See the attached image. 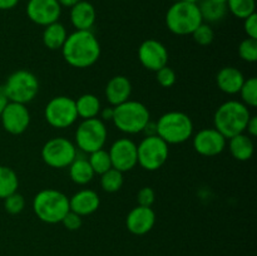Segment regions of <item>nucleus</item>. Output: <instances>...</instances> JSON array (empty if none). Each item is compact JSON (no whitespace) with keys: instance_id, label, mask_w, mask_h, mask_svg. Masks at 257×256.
Instances as JSON below:
<instances>
[{"instance_id":"obj_9","label":"nucleus","mask_w":257,"mask_h":256,"mask_svg":"<svg viewBox=\"0 0 257 256\" xmlns=\"http://www.w3.org/2000/svg\"><path fill=\"white\" fill-rule=\"evenodd\" d=\"M170 145L157 135L146 136L137 146L138 165L146 171H157L167 162Z\"/></svg>"},{"instance_id":"obj_20","label":"nucleus","mask_w":257,"mask_h":256,"mask_svg":"<svg viewBox=\"0 0 257 256\" xmlns=\"http://www.w3.org/2000/svg\"><path fill=\"white\" fill-rule=\"evenodd\" d=\"M97 19V12L92 3L80 0L70 8V23L75 30H92Z\"/></svg>"},{"instance_id":"obj_33","label":"nucleus","mask_w":257,"mask_h":256,"mask_svg":"<svg viewBox=\"0 0 257 256\" xmlns=\"http://www.w3.org/2000/svg\"><path fill=\"white\" fill-rule=\"evenodd\" d=\"M191 35H192L193 40L197 44L202 45V47L210 45L213 42V39H215V32H213L212 27L210 24H206V23L198 25Z\"/></svg>"},{"instance_id":"obj_36","label":"nucleus","mask_w":257,"mask_h":256,"mask_svg":"<svg viewBox=\"0 0 257 256\" xmlns=\"http://www.w3.org/2000/svg\"><path fill=\"white\" fill-rule=\"evenodd\" d=\"M156 200V193L152 187H142L137 193V201L140 206L152 207Z\"/></svg>"},{"instance_id":"obj_4","label":"nucleus","mask_w":257,"mask_h":256,"mask_svg":"<svg viewBox=\"0 0 257 256\" xmlns=\"http://www.w3.org/2000/svg\"><path fill=\"white\" fill-rule=\"evenodd\" d=\"M156 135L167 145H181L193 135V122L191 117L180 110L165 113L156 122Z\"/></svg>"},{"instance_id":"obj_22","label":"nucleus","mask_w":257,"mask_h":256,"mask_svg":"<svg viewBox=\"0 0 257 256\" xmlns=\"http://www.w3.org/2000/svg\"><path fill=\"white\" fill-rule=\"evenodd\" d=\"M228 150L235 160L241 161V162L251 160L253 156V151H255L253 138L246 135L245 132L233 136V137L228 138Z\"/></svg>"},{"instance_id":"obj_39","label":"nucleus","mask_w":257,"mask_h":256,"mask_svg":"<svg viewBox=\"0 0 257 256\" xmlns=\"http://www.w3.org/2000/svg\"><path fill=\"white\" fill-rule=\"evenodd\" d=\"M245 132H247L246 135L250 136L251 138H255L257 136V117L256 115H251L250 119H248L247 125H246Z\"/></svg>"},{"instance_id":"obj_2","label":"nucleus","mask_w":257,"mask_h":256,"mask_svg":"<svg viewBox=\"0 0 257 256\" xmlns=\"http://www.w3.org/2000/svg\"><path fill=\"white\" fill-rule=\"evenodd\" d=\"M251 115L252 114L248 107H246L241 100H227L216 109L213 115V128L228 140L245 132Z\"/></svg>"},{"instance_id":"obj_11","label":"nucleus","mask_w":257,"mask_h":256,"mask_svg":"<svg viewBox=\"0 0 257 256\" xmlns=\"http://www.w3.org/2000/svg\"><path fill=\"white\" fill-rule=\"evenodd\" d=\"M40 155L49 167L65 168L77 158V147L68 138L53 137L44 143Z\"/></svg>"},{"instance_id":"obj_46","label":"nucleus","mask_w":257,"mask_h":256,"mask_svg":"<svg viewBox=\"0 0 257 256\" xmlns=\"http://www.w3.org/2000/svg\"><path fill=\"white\" fill-rule=\"evenodd\" d=\"M182 2H187V3H193V4H197L198 0H182Z\"/></svg>"},{"instance_id":"obj_16","label":"nucleus","mask_w":257,"mask_h":256,"mask_svg":"<svg viewBox=\"0 0 257 256\" xmlns=\"http://www.w3.org/2000/svg\"><path fill=\"white\" fill-rule=\"evenodd\" d=\"M138 59L146 69L157 72L158 69L167 65V48L156 39H147L138 48Z\"/></svg>"},{"instance_id":"obj_5","label":"nucleus","mask_w":257,"mask_h":256,"mask_svg":"<svg viewBox=\"0 0 257 256\" xmlns=\"http://www.w3.org/2000/svg\"><path fill=\"white\" fill-rule=\"evenodd\" d=\"M203 23L198 4L178 0L166 13V25L176 35H191Z\"/></svg>"},{"instance_id":"obj_12","label":"nucleus","mask_w":257,"mask_h":256,"mask_svg":"<svg viewBox=\"0 0 257 256\" xmlns=\"http://www.w3.org/2000/svg\"><path fill=\"white\" fill-rule=\"evenodd\" d=\"M112 167L120 172H128L138 165L137 145L130 138H119L110 146L109 151Z\"/></svg>"},{"instance_id":"obj_35","label":"nucleus","mask_w":257,"mask_h":256,"mask_svg":"<svg viewBox=\"0 0 257 256\" xmlns=\"http://www.w3.org/2000/svg\"><path fill=\"white\" fill-rule=\"evenodd\" d=\"M156 79H157L158 84L161 87L171 88L175 85L176 80H177V75H176V72L172 68L165 65V67L156 72Z\"/></svg>"},{"instance_id":"obj_17","label":"nucleus","mask_w":257,"mask_h":256,"mask_svg":"<svg viewBox=\"0 0 257 256\" xmlns=\"http://www.w3.org/2000/svg\"><path fill=\"white\" fill-rule=\"evenodd\" d=\"M156 223V213L152 207L136 206L128 212L125 226L133 235L142 236L150 232Z\"/></svg>"},{"instance_id":"obj_30","label":"nucleus","mask_w":257,"mask_h":256,"mask_svg":"<svg viewBox=\"0 0 257 256\" xmlns=\"http://www.w3.org/2000/svg\"><path fill=\"white\" fill-rule=\"evenodd\" d=\"M227 12L238 19H246L255 13V0H227L226 2Z\"/></svg>"},{"instance_id":"obj_8","label":"nucleus","mask_w":257,"mask_h":256,"mask_svg":"<svg viewBox=\"0 0 257 256\" xmlns=\"http://www.w3.org/2000/svg\"><path fill=\"white\" fill-rule=\"evenodd\" d=\"M108 131L100 118L83 119L75 130V147L84 153H92L104 148Z\"/></svg>"},{"instance_id":"obj_28","label":"nucleus","mask_w":257,"mask_h":256,"mask_svg":"<svg viewBox=\"0 0 257 256\" xmlns=\"http://www.w3.org/2000/svg\"><path fill=\"white\" fill-rule=\"evenodd\" d=\"M123 183H124L123 172L115 170V168H110L107 172L100 175V187L108 193L118 192L122 188Z\"/></svg>"},{"instance_id":"obj_37","label":"nucleus","mask_w":257,"mask_h":256,"mask_svg":"<svg viewBox=\"0 0 257 256\" xmlns=\"http://www.w3.org/2000/svg\"><path fill=\"white\" fill-rule=\"evenodd\" d=\"M62 223L67 230L77 231L79 230L80 226H82V216L77 215V213L73 212V211H69L62 220Z\"/></svg>"},{"instance_id":"obj_42","label":"nucleus","mask_w":257,"mask_h":256,"mask_svg":"<svg viewBox=\"0 0 257 256\" xmlns=\"http://www.w3.org/2000/svg\"><path fill=\"white\" fill-rule=\"evenodd\" d=\"M143 132H145L147 136L156 135V123H152L150 120V122H148V124L146 125L145 130H143Z\"/></svg>"},{"instance_id":"obj_27","label":"nucleus","mask_w":257,"mask_h":256,"mask_svg":"<svg viewBox=\"0 0 257 256\" xmlns=\"http://www.w3.org/2000/svg\"><path fill=\"white\" fill-rule=\"evenodd\" d=\"M200 12L203 20H207L208 23H217L222 20L227 14V7L226 4H218L211 0H203L200 5Z\"/></svg>"},{"instance_id":"obj_26","label":"nucleus","mask_w":257,"mask_h":256,"mask_svg":"<svg viewBox=\"0 0 257 256\" xmlns=\"http://www.w3.org/2000/svg\"><path fill=\"white\" fill-rule=\"evenodd\" d=\"M19 178L17 172L8 166H0V198L4 200L12 193L17 192Z\"/></svg>"},{"instance_id":"obj_24","label":"nucleus","mask_w":257,"mask_h":256,"mask_svg":"<svg viewBox=\"0 0 257 256\" xmlns=\"http://www.w3.org/2000/svg\"><path fill=\"white\" fill-rule=\"evenodd\" d=\"M75 108H77L78 118L90 119V118H97L99 115L102 103L97 95L92 94V93H85L75 100Z\"/></svg>"},{"instance_id":"obj_18","label":"nucleus","mask_w":257,"mask_h":256,"mask_svg":"<svg viewBox=\"0 0 257 256\" xmlns=\"http://www.w3.org/2000/svg\"><path fill=\"white\" fill-rule=\"evenodd\" d=\"M100 198L94 190L83 188L69 198L70 211L79 216H89L99 208Z\"/></svg>"},{"instance_id":"obj_32","label":"nucleus","mask_w":257,"mask_h":256,"mask_svg":"<svg viewBox=\"0 0 257 256\" xmlns=\"http://www.w3.org/2000/svg\"><path fill=\"white\" fill-rule=\"evenodd\" d=\"M238 55L247 63H255L257 60V40L246 38L238 45Z\"/></svg>"},{"instance_id":"obj_19","label":"nucleus","mask_w":257,"mask_h":256,"mask_svg":"<svg viewBox=\"0 0 257 256\" xmlns=\"http://www.w3.org/2000/svg\"><path fill=\"white\" fill-rule=\"evenodd\" d=\"M132 94V83L124 75H115L105 85V98L112 107L130 100Z\"/></svg>"},{"instance_id":"obj_29","label":"nucleus","mask_w":257,"mask_h":256,"mask_svg":"<svg viewBox=\"0 0 257 256\" xmlns=\"http://www.w3.org/2000/svg\"><path fill=\"white\" fill-rule=\"evenodd\" d=\"M88 162H89L90 167H92L94 175H103L104 172H107L108 170H110L112 167V162H110V157L108 151H105L104 148L102 150H98L95 152L89 153V158H88Z\"/></svg>"},{"instance_id":"obj_23","label":"nucleus","mask_w":257,"mask_h":256,"mask_svg":"<svg viewBox=\"0 0 257 256\" xmlns=\"http://www.w3.org/2000/svg\"><path fill=\"white\" fill-rule=\"evenodd\" d=\"M68 37L67 29L64 25L59 22L52 23V24L44 27L42 39L43 44L50 50L62 49L63 44L65 43V39Z\"/></svg>"},{"instance_id":"obj_44","label":"nucleus","mask_w":257,"mask_h":256,"mask_svg":"<svg viewBox=\"0 0 257 256\" xmlns=\"http://www.w3.org/2000/svg\"><path fill=\"white\" fill-rule=\"evenodd\" d=\"M8 103H9V100H8V98L5 97L4 93L2 92V89H0V114H2V113H3L4 108L7 107Z\"/></svg>"},{"instance_id":"obj_1","label":"nucleus","mask_w":257,"mask_h":256,"mask_svg":"<svg viewBox=\"0 0 257 256\" xmlns=\"http://www.w3.org/2000/svg\"><path fill=\"white\" fill-rule=\"evenodd\" d=\"M62 55L70 67H92L100 57V44L92 30H75L69 34L62 47Z\"/></svg>"},{"instance_id":"obj_6","label":"nucleus","mask_w":257,"mask_h":256,"mask_svg":"<svg viewBox=\"0 0 257 256\" xmlns=\"http://www.w3.org/2000/svg\"><path fill=\"white\" fill-rule=\"evenodd\" d=\"M151 120V113L143 103L137 100H127L114 107L112 122L120 132L127 135H137L143 132Z\"/></svg>"},{"instance_id":"obj_13","label":"nucleus","mask_w":257,"mask_h":256,"mask_svg":"<svg viewBox=\"0 0 257 256\" xmlns=\"http://www.w3.org/2000/svg\"><path fill=\"white\" fill-rule=\"evenodd\" d=\"M2 125L10 135H22L30 124V112L27 104L9 102L0 114Z\"/></svg>"},{"instance_id":"obj_38","label":"nucleus","mask_w":257,"mask_h":256,"mask_svg":"<svg viewBox=\"0 0 257 256\" xmlns=\"http://www.w3.org/2000/svg\"><path fill=\"white\" fill-rule=\"evenodd\" d=\"M243 30L247 38L257 40V15L256 13L243 19Z\"/></svg>"},{"instance_id":"obj_25","label":"nucleus","mask_w":257,"mask_h":256,"mask_svg":"<svg viewBox=\"0 0 257 256\" xmlns=\"http://www.w3.org/2000/svg\"><path fill=\"white\" fill-rule=\"evenodd\" d=\"M69 177L75 185L84 186L89 183L94 177L92 167L87 158L78 157L69 165Z\"/></svg>"},{"instance_id":"obj_7","label":"nucleus","mask_w":257,"mask_h":256,"mask_svg":"<svg viewBox=\"0 0 257 256\" xmlns=\"http://www.w3.org/2000/svg\"><path fill=\"white\" fill-rule=\"evenodd\" d=\"M0 89L9 102L28 104L38 95L39 80L34 73L19 69L8 77L7 82Z\"/></svg>"},{"instance_id":"obj_40","label":"nucleus","mask_w":257,"mask_h":256,"mask_svg":"<svg viewBox=\"0 0 257 256\" xmlns=\"http://www.w3.org/2000/svg\"><path fill=\"white\" fill-rule=\"evenodd\" d=\"M100 119L103 120V122H105V120H112L113 119V114H114V107H105V108H102L100 109Z\"/></svg>"},{"instance_id":"obj_45","label":"nucleus","mask_w":257,"mask_h":256,"mask_svg":"<svg viewBox=\"0 0 257 256\" xmlns=\"http://www.w3.org/2000/svg\"><path fill=\"white\" fill-rule=\"evenodd\" d=\"M211 2L218 3V4H226V2H227V0H211Z\"/></svg>"},{"instance_id":"obj_31","label":"nucleus","mask_w":257,"mask_h":256,"mask_svg":"<svg viewBox=\"0 0 257 256\" xmlns=\"http://www.w3.org/2000/svg\"><path fill=\"white\" fill-rule=\"evenodd\" d=\"M241 102L248 108H255L257 105V79L251 77L245 79L240 89Z\"/></svg>"},{"instance_id":"obj_21","label":"nucleus","mask_w":257,"mask_h":256,"mask_svg":"<svg viewBox=\"0 0 257 256\" xmlns=\"http://www.w3.org/2000/svg\"><path fill=\"white\" fill-rule=\"evenodd\" d=\"M245 82L242 72L235 67H223L216 75V83L221 92L226 94H237Z\"/></svg>"},{"instance_id":"obj_43","label":"nucleus","mask_w":257,"mask_h":256,"mask_svg":"<svg viewBox=\"0 0 257 256\" xmlns=\"http://www.w3.org/2000/svg\"><path fill=\"white\" fill-rule=\"evenodd\" d=\"M80 0H58V3L60 4V7H64V8H72L74 7L77 3H79Z\"/></svg>"},{"instance_id":"obj_15","label":"nucleus","mask_w":257,"mask_h":256,"mask_svg":"<svg viewBox=\"0 0 257 256\" xmlns=\"http://www.w3.org/2000/svg\"><path fill=\"white\" fill-rule=\"evenodd\" d=\"M27 15L33 23L42 27L59 22L62 7L58 0H29L27 4Z\"/></svg>"},{"instance_id":"obj_41","label":"nucleus","mask_w":257,"mask_h":256,"mask_svg":"<svg viewBox=\"0 0 257 256\" xmlns=\"http://www.w3.org/2000/svg\"><path fill=\"white\" fill-rule=\"evenodd\" d=\"M20 0H0V10L14 9Z\"/></svg>"},{"instance_id":"obj_34","label":"nucleus","mask_w":257,"mask_h":256,"mask_svg":"<svg viewBox=\"0 0 257 256\" xmlns=\"http://www.w3.org/2000/svg\"><path fill=\"white\" fill-rule=\"evenodd\" d=\"M4 207L5 211L10 215H18L22 212L25 207V198L24 196L20 195L19 192H14L4 198Z\"/></svg>"},{"instance_id":"obj_10","label":"nucleus","mask_w":257,"mask_h":256,"mask_svg":"<svg viewBox=\"0 0 257 256\" xmlns=\"http://www.w3.org/2000/svg\"><path fill=\"white\" fill-rule=\"evenodd\" d=\"M44 117L53 128L64 130L74 124L78 119L75 99L67 95H57L47 103Z\"/></svg>"},{"instance_id":"obj_3","label":"nucleus","mask_w":257,"mask_h":256,"mask_svg":"<svg viewBox=\"0 0 257 256\" xmlns=\"http://www.w3.org/2000/svg\"><path fill=\"white\" fill-rule=\"evenodd\" d=\"M33 211L45 223H59L70 211L69 197L62 191L45 188L39 191L33 200Z\"/></svg>"},{"instance_id":"obj_14","label":"nucleus","mask_w":257,"mask_h":256,"mask_svg":"<svg viewBox=\"0 0 257 256\" xmlns=\"http://www.w3.org/2000/svg\"><path fill=\"white\" fill-rule=\"evenodd\" d=\"M192 145L198 155L213 157L225 151L227 140L216 128H203L193 136Z\"/></svg>"}]
</instances>
